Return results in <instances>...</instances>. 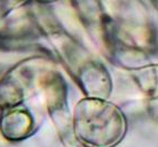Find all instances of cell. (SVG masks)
<instances>
[{"instance_id":"cell-1","label":"cell","mask_w":158,"mask_h":147,"mask_svg":"<svg viewBox=\"0 0 158 147\" xmlns=\"http://www.w3.org/2000/svg\"><path fill=\"white\" fill-rule=\"evenodd\" d=\"M77 112V133L83 141L93 146L103 147L112 142L111 131L117 127L113 108L98 102L85 101Z\"/></svg>"}]
</instances>
